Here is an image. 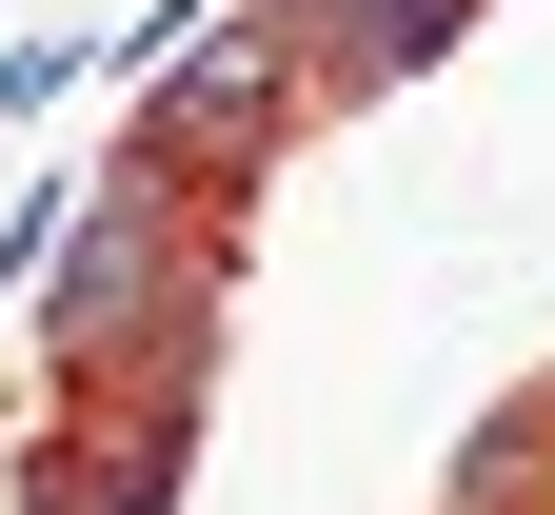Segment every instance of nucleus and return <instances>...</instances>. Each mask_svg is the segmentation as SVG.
Returning a JSON list of instances; mask_svg holds the SVG:
<instances>
[{
	"mask_svg": "<svg viewBox=\"0 0 555 515\" xmlns=\"http://www.w3.org/2000/svg\"><path fill=\"white\" fill-rule=\"evenodd\" d=\"M139 318H159V179H119L100 218H80V258H60V337H139Z\"/></svg>",
	"mask_w": 555,
	"mask_h": 515,
	"instance_id": "obj_1",
	"label": "nucleus"
},
{
	"mask_svg": "<svg viewBox=\"0 0 555 515\" xmlns=\"http://www.w3.org/2000/svg\"><path fill=\"white\" fill-rule=\"evenodd\" d=\"M179 139H278V80H258V60H198V80H179Z\"/></svg>",
	"mask_w": 555,
	"mask_h": 515,
	"instance_id": "obj_2",
	"label": "nucleus"
}]
</instances>
